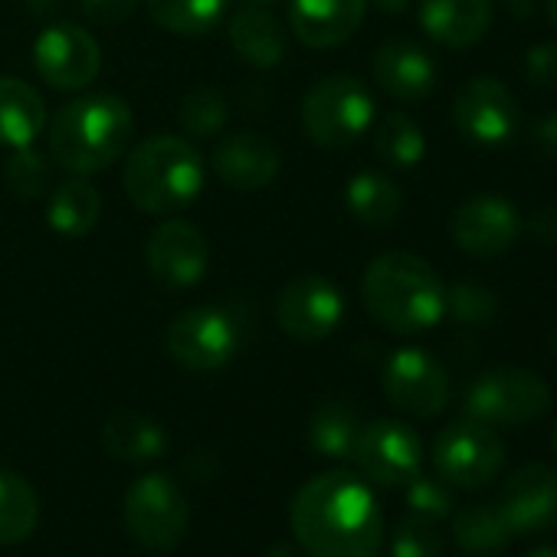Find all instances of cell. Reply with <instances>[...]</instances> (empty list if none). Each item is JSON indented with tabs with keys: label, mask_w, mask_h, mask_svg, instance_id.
I'll return each mask as SVG.
<instances>
[{
	"label": "cell",
	"mask_w": 557,
	"mask_h": 557,
	"mask_svg": "<svg viewBox=\"0 0 557 557\" xmlns=\"http://www.w3.org/2000/svg\"><path fill=\"white\" fill-rule=\"evenodd\" d=\"M246 4H256V8H269V4H278V0H246Z\"/></svg>",
	"instance_id": "cell-46"
},
{
	"label": "cell",
	"mask_w": 557,
	"mask_h": 557,
	"mask_svg": "<svg viewBox=\"0 0 557 557\" xmlns=\"http://www.w3.org/2000/svg\"><path fill=\"white\" fill-rule=\"evenodd\" d=\"M226 115H230V106H226L223 92L200 86L181 106V128L194 138H213L223 132Z\"/></svg>",
	"instance_id": "cell-32"
},
{
	"label": "cell",
	"mask_w": 557,
	"mask_h": 557,
	"mask_svg": "<svg viewBox=\"0 0 557 557\" xmlns=\"http://www.w3.org/2000/svg\"><path fill=\"white\" fill-rule=\"evenodd\" d=\"M374 83L400 102H420L436 86V63L433 57L410 44V40H387L377 47L371 63Z\"/></svg>",
	"instance_id": "cell-20"
},
{
	"label": "cell",
	"mask_w": 557,
	"mask_h": 557,
	"mask_svg": "<svg viewBox=\"0 0 557 557\" xmlns=\"http://www.w3.org/2000/svg\"><path fill=\"white\" fill-rule=\"evenodd\" d=\"M531 145H534L544 158L557 161V112L534 122V128H531Z\"/></svg>",
	"instance_id": "cell-39"
},
{
	"label": "cell",
	"mask_w": 557,
	"mask_h": 557,
	"mask_svg": "<svg viewBox=\"0 0 557 557\" xmlns=\"http://www.w3.org/2000/svg\"><path fill=\"white\" fill-rule=\"evenodd\" d=\"M547 17H550V24L557 27V0H547Z\"/></svg>",
	"instance_id": "cell-45"
},
{
	"label": "cell",
	"mask_w": 557,
	"mask_h": 557,
	"mask_svg": "<svg viewBox=\"0 0 557 557\" xmlns=\"http://www.w3.org/2000/svg\"><path fill=\"white\" fill-rule=\"evenodd\" d=\"M420 27L440 47H475L492 27V0H423Z\"/></svg>",
	"instance_id": "cell-21"
},
{
	"label": "cell",
	"mask_w": 557,
	"mask_h": 557,
	"mask_svg": "<svg viewBox=\"0 0 557 557\" xmlns=\"http://www.w3.org/2000/svg\"><path fill=\"white\" fill-rule=\"evenodd\" d=\"M102 443H106V453L115 456L119 462L141 466V462L158 459L168 449V430L148 413L122 410L106 420Z\"/></svg>",
	"instance_id": "cell-24"
},
{
	"label": "cell",
	"mask_w": 557,
	"mask_h": 557,
	"mask_svg": "<svg viewBox=\"0 0 557 557\" xmlns=\"http://www.w3.org/2000/svg\"><path fill=\"white\" fill-rule=\"evenodd\" d=\"M495 508L511 534H537L557 521V472L547 462H528L508 475Z\"/></svg>",
	"instance_id": "cell-17"
},
{
	"label": "cell",
	"mask_w": 557,
	"mask_h": 557,
	"mask_svg": "<svg viewBox=\"0 0 557 557\" xmlns=\"http://www.w3.org/2000/svg\"><path fill=\"white\" fill-rule=\"evenodd\" d=\"M449 230L462 252H469L475 259H492L515 246V239L521 233V220L508 197L472 194L469 200H462L456 207Z\"/></svg>",
	"instance_id": "cell-16"
},
{
	"label": "cell",
	"mask_w": 557,
	"mask_h": 557,
	"mask_svg": "<svg viewBox=\"0 0 557 557\" xmlns=\"http://www.w3.org/2000/svg\"><path fill=\"white\" fill-rule=\"evenodd\" d=\"M358 430H361L358 413L345 400H322L309 417V443H312L315 453H322L329 459L351 456Z\"/></svg>",
	"instance_id": "cell-29"
},
{
	"label": "cell",
	"mask_w": 557,
	"mask_h": 557,
	"mask_svg": "<svg viewBox=\"0 0 557 557\" xmlns=\"http://www.w3.org/2000/svg\"><path fill=\"white\" fill-rule=\"evenodd\" d=\"M374 151L391 168H417L426 154L423 128L404 112H387L374 125Z\"/></svg>",
	"instance_id": "cell-31"
},
{
	"label": "cell",
	"mask_w": 557,
	"mask_h": 557,
	"mask_svg": "<svg viewBox=\"0 0 557 557\" xmlns=\"http://www.w3.org/2000/svg\"><path fill=\"white\" fill-rule=\"evenodd\" d=\"M213 174L233 190H262L278 174V151L259 132L223 135L213 148Z\"/></svg>",
	"instance_id": "cell-18"
},
{
	"label": "cell",
	"mask_w": 557,
	"mask_h": 557,
	"mask_svg": "<svg viewBox=\"0 0 557 557\" xmlns=\"http://www.w3.org/2000/svg\"><path fill=\"white\" fill-rule=\"evenodd\" d=\"M135 135V115L122 96L99 92L66 102L50 122V154L70 174L89 177L115 164Z\"/></svg>",
	"instance_id": "cell-3"
},
{
	"label": "cell",
	"mask_w": 557,
	"mask_h": 557,
	"mask_svg": "<svg viewBox=\"0 0 557 557\" xmlns=\"http://www.w3.org/2000/svg\"><path fill=\"white\" fill-rule=\"evenodd\" d=\"M407 508L420 518H430V521H440L446 515L456 511V502H453V488L436 475H413L407 482Z\"/></svg>",
	"instance_id": "cell-36"
},
{
	"label": "cell",
	"mask_w": 557,
	"mask_h": 557,
	"mask_svg": "<svg viewBox=\"0 0 557 557\" xmlns=\"http://www.w3.org/2000/svg\"><path fill=\"white\" fill-rule=\"evenodd\" d=\"M128 200L154 216H168L197 200L207 181L200 151L181 135H151L128 151L125 161Z\"/></svg>",
	"instance_id": "cell-4"
},
{
	"label": "cell",
	"mask_w": 557,
	"mask_h": 557,
	"mask_svg": "<svg viewBox=\"0 0 557 557\" xmlns=\"http://www.w3.org/2000/svg\"><path fill=\"white\" fill-rule=\"evenodd\" d=\"M502 4H505L508 14H515V17H531V14H534V0H502Z\"/></svg>",
	"instance_id": "cell-42"
},
{
	"label": "cell",
	"mask_w": 557,
	"mask_h": 557,
	"mask_svg": "<svg viewBox=\"0 0 557 557\" xmlns=\"http://www.w3.org/2000/svg\"><path fill=\"white\" fill-rule=\"evenodd\" d=\"M453 541L472 557H495L508 547L511 528L495 505H466L453 515Z\"/></svg>",
	"instance_id": "cell-27"
},
{
	"label": "cell",
	"mask_w": 557,
	"mask_h": 557,
	"mask_svg": "<svg viewBox=\"0 0 557 557\" xmlns=\"http://www.w3.org/2000/svg\"><path fill=\"white\" fill-rule=\"evenodd\" d=\"M384 394L387 400L404 410L407 417H436L449 404V374L443 364L420 351V348H400L384 364Z\"/></svg>",
	"instance_id": "cell-13"
},
{
	"label": "cell",
	"mask_w": 557,
	"mask_h": 557,
	"mask_svg": "<svg viewBox=\"0 0 557 557\" xmlns=\"http://www.w3.org/2000/svg\"><path fill=\"white\" fill-rule=\"evenodd\" d=\"M554 345H557V335H554Z\"/></svg>",
	"instance_id": "cell-48"
},
{
	"label": "cell",
	"mask_w": 557,
	"mask_h": 557,
	"mask_svg": "<svg viewBox=\"0 0 557 557\" xmlns=\"http://www.w3.org/2000/svg\"><path fill=\"white\" fill-rule=\"evenodd\" d=\"M433 466L449 488L479 492L488 482H495V475L502 472L505 443L492 426L466 417L440 430L433 443Z\"/></svg>",
	"instance_id": "cell-8"
},
{
	"label": "cell",
	"mask_w": 557,
	"mask_h": 557,
	"mask_svg": "<svg viewBox=\"0 0 557 557\" xmlns=\"http://www.w3.org/2000/svg\"><path fill=\"white\" fill-rule=\"evenodd\" d=\"M47 128V102L40 92L17 79L0 76V145L4 148H30Z\"/></svg>",
	"instance_id": "cell-23"
},
{
	"label": "cell",
	"mask_w": 557,
	"mask_h": 557,
	"mask_svg": "<svg viewBox=\"0 0 557 557\" xmlns=\"http://www.w3.org/2000/svg\"><path fill=\"white\" fill-rule=\"evenodd\" d=\"M554 449H557V423H554Z\"/></svg>",
	"instance_id": "cell-47"
},
{
	"label": "cell",
	"mask_w": 557,
	"mask_h": 557,
	"mask_svg": "<svg viewBox=\"0 0 557 557\" xmlns=\"http://www.w3.org/2000/svg\"><path fill=\"white\" fill-rule=\"evenodd\" d=\"M145 8L161 30L177 37H203L223 21L226 0H145Z\"/></svg>",
	"instance_id": "cell-30"
},
{
	"label": "cell",
	"mask_w": 557,
	"mask_h": 557,
	"mask_svg": "<svg viewBox=\"0 0 557 557\" xmlns=\"http://www.w3.org/2000/svg\"><path fill=\"white\" fill-rule=\"evenodd\" d=\"M524 76L537 89H557V44H534L524 53Z\"/></svg>",
	"instance_id": "cell-37"
},
{
	"label": "cell",
	"mask_w": 557,
	"mask_h": 557,
	"mask_svg": "<svg viewBox=\"0 0 557 557\" xmlns=\"http://www.w3.org/2000/svg\"><path fill=\"white\" fill-rule=\"evenodd\" d=\"M210 262V243L203 230L190 220L171 216L151 230L148 239V269L168 289L197 286Z\"/></svg>",
	"instance_id": "cell-15"
},
{
	"label": "cell",
	"mask_w": 557,
	"mask_h": 557,
	"mask_svg": "<svg viewBox=\"0 0 557 557\" xmlns=\"http://www.w3.org/2000/svg\"><path fill=\"white\" fill-rule=\"evenodd\" d=\"M368 14V0H293L289 27L299 44L332 50L348 44Z\"/></svg>",
	"instance_id": "cell-19"
},
{
	"label": "cell",
	"mask_w": 557,
	"mask_h": 557,
	"mask_svg": "<svg viewBox=\"0 0 557 557\" xmlns=\"http://www.w3.org/2000/svg\"><path fill=\"white\" fill-rule=\"evenodd\" d=\"M446 312L459 325H488L498 315V299L488 286L466 278V283H456L446 289Z\"/></svg>",
	"instance_id": "cell-33"
},
{
	"label": "cell",
	"mask_w": 557,
	"mask_h": 557,
	"mask_svg": "<svg viewBox=\"0 0 557 557\" xmlns=\"http://www.w3.org/2000/svg\"><path fill=\"white\" fill-rule=\"evenodd\" d=\"M453 125L475 145H505L518 128V99L505 83L475 76L453 99Z\"/></svg>",
	"instance_id": "cell-14"
},
{
	"label": "cell",
	"mask_w": 557,
	"mask_h": 557,
	"mask_svg": "<svg viewBox=\"0 0 557 557\" xmlns=\"http://www.w3.org/2000/svg\"><path fill=\"white\" fill-rule=\"evenodd\" d=\"M293 534L309 557H381L384 515L364 479L329 469L296 492Z\"/></svg>",
	"instance_id": "cell-1"
},
{
	"label": "cell",
	"mask_w": 557,
	"mask_h": 557,
	"mask_svg": "<svg viewBox=\"0 0 557 557\" xmlns=\"http://www.w3.org/2000/svg\"><path fill=\"white\" fill-rule=\"evenodd\" d=\"M550 407L547 381L531 368H492L466 391V417L485 426H528Z\"/></svg>",
	"instance_id": "cell-6"
},
{
	"label": "cell",
	"mask_w": 557,
	"mask_h": 557,
	"mask_svg": "<svg viewBox=\"0 0 557 557\" xmlns=\"http://www.w3.org/2000/svg\"><path fill=\"white\" fill-rule=\"evenodd\" d=\"M361 299L371 319L394 335H420L446 315V286L436 269L404 249L381 252L368 262Z\"/></svg>",
	"instance_id": "cell-2"
},
{
	"label": "cell",
	"mask_w": 557,
	"mask_h": 557,
	"mask_svg": "<svg viewBox=\"0 0 557 557\" xmlns=\"http://www.w3.org/2000/svg\"><path fill=\"white\" fill-rule=\"evenodd\" d=\"M27 4L37 11V14H47V11H53V8H60V0H27Z\"/></svg>",
	"instance_id": "cell-43"
},
{
	"label": "cell",
	"mask_w": 557,
	"mask_h": 557,
	"mask_svg": "<svg viewBox=\"0 0 557 557\" xmlns=\"http://www.w3.org/2000/svg\"><path fill=\"white\" fill-rule=\"evenodd\" d=\"M34 66L50 89L79 92L96 83L102 70V47L76 24H50L34 44Z\"/></svg>",
	"instance_id": "cell-12"
},
{
	"label": "cell",
	"mask_w": 557,
	"mask_h": 557,
	"mask_svg": "<svg viewBox=\"0 0 557 557\" xmlns=\"http://www.w3.org/2000/svg\"><path fill=\"white\" fill-rule=\"evenodd\" d=\"M351 456L364 479L384 488H400L413 475H420L423 446L413 426H407L404 420L381 417L358 430Z\"/></svg>",
	"instance_id": "cell-10"
},
{
	"label": "cell",
	"mask_w": 557,
	"mask_h": 557,
	"mask_svg": "<svg viewBox=\"0 0 557 557\" xmlns=\"http://www.w3.org/2000/svg\"><path fill=\"white\" fill-rule=\"evenodd\" d=\"M374 96L355 76L319 79L302 102L306 135L322 148H351L374 125Z\"/></svg>",
	"instance_id": "cell-5"
},
{
	"label": "cell",
	"mask_w": 557,
	"mask_h": 557,
	"mask_svg": "<svg viewBox=\"0 0 557 557\" xmlns=\"http://www.w3.org/2000/svg\"><path fill=\"white\" fill-rule=\"evenodd\" d=\"M4 181H8L14 197L34 200V197L47 194V187H50V164H47V158L40 151H34V145L17 148L14 158L4 168Z\"/></svg>",
	"instance_id": "cell-35"
},
{
	"label": "cell",
	"mask_w": 557,
	"mask_h": 557,
	"mask_svg": "<svg viewBox=\"0 0 557 557\" xmlns=\"http://www.w3.org/2000/svg\"><path fill=\"white\" fill-rule=\"evenodd\" d=\"M230 47L252 70H272L286 57V34L269 8L246 4L230 21Z\"/></svg>",
	"instance_id": "cell-22"
},
{
	"label": "cell",
	"mask_w": 557,
	"mask_h": 557,
	"mask_svg": "<svg viewBox=\"0 0 557 557\" xmlns=\"http://www.w3.org/2000/svg\"><path fill=\"white\" fill-rule=\"evenodd\" d=\"M125 528L145 550H174L190 524L181 485L164 472H145L125 492Z\"/></svg>",
	"instance_id": "cell-7"
},
{
	"label": "cell",
	"mask_w": 557,
	"mask_h": 557,
	"mask_svg": "<svg viewBox=\"0 0 557 557\" xmlns=\"http://www.w3.org/2000/svg\"><path fill=\"white\" fill-rule=\"evenodd\" d=\"M524 557H557V547H550V544H541V547H531Z\"/></svg>",
	"instance_id": "cell-44"
},
{
	"label": "cell",
	"mask_w": 557,
	"mask_h": 557,
	"mask_svg": "<svg viewBox=\"0 0 557 557\" xmlns=\"http://www.w3.org/2000/svg\"><path fill=\"white\" fill-rule=\"evenodd\" d=\"M531 233L544 243H557V207H544L531 216Z\"/></svg>",
	"instance_id": "cell-40"
},
{
	"label": "cell",
	"mask_w": 557,
	"mask_h": 557,
	"mask_svg": "<svg viewBox=\"0 0 557 557\" xmlns=\"http://www.w3.org/2000/svg\"><path fill=\"white\" fill-rule=\"evenodd\" d=\"M37 521H40L37 488L24 475L0 469V547L27 541Z\"/></svg>",
	"instance_id": "cell-28"
},
{
	"label": "cell",
	"mask_w": 557,
	"mask_h": 557,
	"mask_svg": "<svg viewBox=\"0 0 557 557\" xmlns=\"http://www.w3.org/2000/svg\"><path fill=\"white\" fill-rule=\"evenodd\" d=\"M345 319V296L325 275H299L275 299V322L293 342H325Z\"/></svg>",
	"instance_id": "cell-11"
},
{
	"label": "cell",
	"mask_w": 557,
	"mask_h": 557,
	"mask_svg": "<svg viewBox=\"0 0 557 557\" xmlns=\"http://www.w3.org/2000/svg\"><path fill=\"white\" fill-rule=\"evenodd\" d=\"M345 203L358 223L368 226H391L404 210V194L387 174L361 171L345 187Z\"/></svg>",
	"instance_id": "cell-26"
},
{
	"label": "cell",
	"mask_w": 557,
	"mask_h": 557,
	"mask_svg": "<svg viewBox=\"0 0 557 557\" xmlns=\"http://www.w3.org/2000/svg\"><path fill=\"white\" fill-rule=\"evenodd\" d=\"M368 4H374L377 11H384V14H404L413 0H368Z\"/></svg>",
	"instance_id": "cell-41"
},
{
	"label": "cell",
	"mask_w": 557,
	"mask_h": 557,
	"mask_svg": "<svg viewBox=\"0 0 557 557\" xmlns=\"http://www.w3.org/2000/svg\"><path fill=\"white\" fill-rule=\"evenodd\" d=\"M102 216V194L96 184H89L86 177L73 174L70 181H63L47 203V223L53 233L66 236V239H83L86 233H92V226Z\"/></svg>",
	"instance_id": "cell-25"
},
{
	"label": "cell",
	"mask_w": 557,
	"mask_h": 557,
	"mask_svg": "<svg viewBox=\"0 0 557 557\" xmlns=\"http://www.w3.org/2000/svg\"><path fill=\"white\" fill-rule=\"evenodd\" d=\"M168 358L190 374H213L239 351V329L230 312L197 306L171 319L164 332Z\"/></svg>",
	"instance_id": "cell-9"
},
{
	"label": "cell",
	"mask_w": 557,
	"mask_h": 557,
	"mask_svg": "<svg viewBox=\"0 0 557 557\" xmlns=\"http://www.w3.org/2000/svg\"><path fill=\"white\" fill-rule=\"evenodd\" d=\"M138 0H83V11L96 24H122L135 14Z\"/></svg>",
	"instance_id": "cell-38"
},
{
	"label": "cell",
	"mask_w": 557,
	"mask_h": 557,
	"mask_svg": "<svg viewBox=\"0 0 557 557\" xmlns=\"http://www.w3.org/2000/svg\"><path fill=\"white\" fill-rule=\"evenodd\" d=\"M391 557H443V537L436 521L420 515H404L391 537Z\"/></svg>",
	"instance_id": "cell-34"
}]
</instances>
